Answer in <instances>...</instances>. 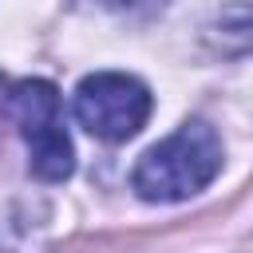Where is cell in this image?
I'll return each mask as SVG.
<instances>
[{
    "instance_id": "obj_2",
    "label": "cell",
    "mask_w": 253,
    "mask_h": 253,
    "mask_svg": "<svg viewBox=\"0 0 253 253\" xmlns=\"http://www.w3.org/2000/svg\"><path fill=\"white\" fill-rule=\"evenodd\" d=\"M71 111L87 134H95L103 142H126L146 126V119L154 111V95L138 75L91 71L79 79V87L71 95Z\"/></svg>"
},
{
    "instance_id": "obj_1",
    "label": "cell",
    "mask_w": 253,
    "mask_h": 253,
    "mask_svg": "<svg viewBox=\"0 0 253 253\" xmlns=\"http://www.w3.org/2000/svg\"><path fill=\"white\" fill-rule=\"evenodd\" d=\"M225 150L206 119H186L174 134L154 142L130 170V190L142 202H186L221 174Z\"/></svg>"
},
{
    "instance_id": "obj_4",
    "label": "cell",
    "mask_w": 253,
    "mask_h": 253,
    "mask_svg": "<svg viewBox=\"0 0 253 253\" xmlns=\"http://www.w3.org/2000/svg\"><path fill=\"white\" fill-rule=\"evenodd\" d=\"M87 4H95L103 12H119V16H154L170 0H87Z\"/></svg>"
},
{
    "instance_id": "obj_3",
    "label": "cell",
    "mask_w": 253,
    "mask_h": 253,
    "mask_svg": "<svg viewBox=\"0 0 253 253\" xmlns=\"http://www.w3.org/2000/svg\"><path fill=\"white\" fill-rule=\"evenodd\" d=\"M12 115L28 146V166L40 182H63L75 170V146L59 115V91L47 79H24L12 87Z\"/></svg>"
}]
</instances>
